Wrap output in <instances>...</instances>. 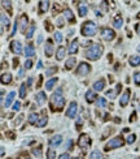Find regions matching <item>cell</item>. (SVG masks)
I'll return each mask as SVG.
<instances>
[{
  "mask_svg": "<svg viewBox=\"0 0 140 159\" xmlns=\"http://www.w3.org/2000/svg\"><path fill=\"white\" fill-rule=\"evenodd\" d=\"M30 144H33V140H26L23 142V145H30Z\"/></svg>",
  "mask_w": 140,
  "mask_h": 159,
  "instance_id": "cell-53",
  "label": "cell"
},
{
  "mask_svg": "<svg viewBox=\"0 0 140 159\" xmlns=\"http://www.w3.org/2000/svg\"><path fill=\"white\" fill-rule=\"evenodd\" d=\"M135 140H136V136H135V134H130V136L127 137V144H130V145L134 144Z\"/></svg>",
  "mask_w": 140,
  "mask_h": 159,
  "instance_id": "cell-39",
  "label": "cell"
},
{
  "mask_svg": "<svg viewBox=\"0 0 140 159\" xmlns=\"http://www.w3.org/2000/svg\"><path fill=\"white\" fill-rule=\"evenodd\" d=\"M10 51L16 55H19L22 52V47H21V43H19L18 41H13L10 43Z\"/></svg>",
  "mask_w": 140,
  "mask_h": 159,
  "instance_id": "cell-9",
  "label": "cell"
},
{
  "mask_svg": "<svg viewBox=\"0 0 140 159\" xmlns=\"http://www.w3.org/2000/svg\"><path fill=\"white\" fill-rule=\"evenodd\" d=\"M136 30H138V33L140 34V25H138V26H136Z\"/></svg>",
  "mask_w": 140,
  "mask_h": 159,
  "instance_id": "cell-59",
  "label": "cell"
},
{
  "mask_svg": "<svg viewBox=\"0 0 140 159\" xmlns=\"http://www.w3.org/2000/svg\"><path fill=\"white\" fill-rule=\"evenodd\" d=\"M128 101H130V89H127L123 93L122 97H121V99H119V106L121 107H126L127 103H128Z\"/></svg>",
  "mask_w": 140,
  "mask_h": 159,
  "instance_id": "cell-10",
  "label": "cell"
},
{
  "mask_svg": "<svg viewBox=\"0 0 140 159\" xmlns=\"http://www.w3.org/2000/svg\"><path fill=\"white\" fill-rule=\"evenodd\" d=\"M65 106V98L62 97V90L57 89L49 99V107L52 111H61Z\"/></svg>",
  "mask_w": 140,
  "mask_h": 159,
  "instance_id": "cell-1",
  "label": "cell"
},
{
  "mask_svg": "<svg viewBox=\"0 0 140 159\" xmlns=\"http://www.w3.org/2000/svg\"><path fill=\"white\" fill-rule=\"evenodd\" d=\"M14 95H16L14 91H10V93L8 94V97H7V99H5V102H4V107H5V108H8V107L10 106V103H12V101H13Z\"/></svg>",
  "mask_w": 140,
  "mask_h": 159,
  "instance_id": "cell-23",
  "label": "cell"
},
{
  "mask_svg": "<svg viewBox=\"0 0 140 159\" xmlns=\"http://www.w3.org/2000/svg\"><path fill=\"white\" fill-rule=\"evenodd\" d=\"M54 39H56L57 43H61L62 42V34L61 33H56V34H54Z\"/></svg>",
  "mask_w": 140,
  "mask_h": 159,
  "instance_id": "cell-43",
  "label": "cell"
},
{
  "mask_svg": "<svg viewBox=\"0 0 140 159\" xmlns=\"http://www.w3.org/2000/svg\"><path fill=\"white\" fill-rule=\"evenodd\" d=\"M1 4H3V7L4 8H5V9H8V13H12V7H10V2H5V0H3V2H1Z\"/></svg>",
  "mask_w": 140,
  "mask_h": 159,
  "instance_id": "cell-35",
  "label": "cell"
},
{
  "mask_svg": "<svg viewBox=\"0 0 140 159\" xmlns=\"http://www.w3.org/2000/svg\"><path fill=\"white\" fill-rule=\"evenodd\" d=\"M18 76H19V77H22V76H23V69H19V73H18Z\"/></svg>",
  "mask_w": 140,
  "mask_h": 159,
  "instance_id": "cell-55",
  "label": "cell"
},
{
  "mask_svg": "<svg viewBox=\"0 0 140 159\" xmlns=\"http://www.w3.org/2000/svg\"><path fill=\"white\" fill-rule=\"evenodd\" d=\"M139 64H140V56L135 55V56H131V58H130V65H132V67H138Z\"/></svg>",
  "mask_w": 140,
  "mask_h": 159,
  "instance_id": "cell-28",
  "label": "cell"
},
{
  "mask_svg": "<svg viewBox=\"0 0 140 159\" xmlns=\"http://www.w3.org/2000/svg\"><path fill=\"white\" fill-rule=\"evenodd\" d=\"M42 41H43V38H42V37H39V38H38V43H40Z\"/></svg>",
  "mask_w": 140,
  "mask_h": 159,
  "instance_id": "cell-60",
  "label": "cell"
},
{
  "mask_svg": "<svg viewBox=\"0 0 140 159\" xmlns=\"http://www.w3.org/2000/svg\"><path fill=\"white\" fill-rule=\"evenodd\" d=\"M0 18H1V33H3L4 27H9V20L5 17V14L4 13L0 14Z\"/></svg>",
  "mask_w": 140,
  "mask_h": 159,
  "instance_id": "cell-24",
  "label": "cell"
},
{
  "mask_svg": "<svg viewBox=\"0 0 140 159\" xmlns=\"http://www.w3.org/2000/svg\"><path fill=\"white\" fill-rule=\"evenodd\" d=\"M101 158H103V155H101V153L99 150H95V151H92L89 154V159H101Z\"/></svg>",
  "mask_w": 140,
  "mask_h": 159,
  "instance_id": "cell-31",
  "label": "cell"
},
{
  "mask_svg": "<svg viewBox=\"0 0 140 159\" xmlns=\"http://www.w3.org/2000/svg\"><path fill=\"white\" fill-rule=\"evenodd\" d=\"M78 43H79V42H78V39H74V41L70 43V46H69V54L73 55V54L77 52V51H78Z\"/></svg>",
  "mask_w": 140,
  "mask_h": 159,
  "instance_id": "cell-18",
  "label": "cell"
},
{
  "mask_svg": "<svg viewBox=\"0 0 140 159\" xmlns=\"http://www.w3.org/2000/svg\"><path fill=\"white\" fill-rule=\"evenodd\" d=\"M95 99H97V97H96V93H95V91H92V90H88L87 93H86V101H87L88 103H92V102H95Z\"/></svg>",
  "mask_w": 140,
  "mask_h": 159,
  "instance_id": "cell-15",
  "label": "cell"
},
{
  "mask_svg": "<svg viewBox=\"0 0 140 159\" xmlns=\"http://www.w3.org/2000/svg\"><path fill=\"white\" fill-rule=\"evenodd\" d=\"M73 159H82V158H79V157H77V158H73Z\"/></svg>",
  "mask_w": 140,
  "mask_h": 159,
  "instance_id": "cell-61",
  "label": "cell"
},
{
  "mask_svg": "<svg viewBox=\"0 0 140 159\" xmlns=\"http://www.w3.org/2000/svg\"><path fill=\"white\" fill-rule=\"evenodd\" d=\"M12 81V76L9 73H4L1 76V83L3 85H8V83H10Z\"/></svg>",
  "mask_w": 140,
  "mask_h": 159,
  "instance_id": "cell-27",
  "label": "cell"
},
{
  "mask_svg": "<svg viewBox=\"0 0 140 159\" xmlns=\"http://www.w3.org/2000/svg\"><path fill=\"white\" fill-rule=\"evenodd\" d=\"M45 93H43V91H39V93L36 94V102H38V104L39 106H43L45 103Z\"/></svg>",
  "mask_w": 140,
  "mask_h": 159,
  "instance_id": "cell-16",
  "label": "cell"
},
{
  "mask_svg": "<svg viewBox=\"0 0 140 159\" xmlns=\"http://www.w3.org/2000/svg\"><path fill=\"white\" fill-rule=\"evenodd\" d=\"M134 81H135L136 85H140V72H136L134 74Z\"/></svg>",
  "mask_w": 140,
  "mask_h": 159,
  "instance_id": "cell-41",
  "label": "cell"
},
{
  "mask_svg": "<svg viewBox=\"0 0 140 159\" xmlns=\"http://www.w3.org/2000/svg\"><path fill=\"white\" fill-rule=\"evenodd\" d=\"M47 121H48V119H47V116H45V115H44V116H43L42 119H40V121H39L38 123V126H39V128H42V126H44L45 124H47Z\"/></svg>",
  "mask_w": 140,
  "mask_h": 159,
  "instance_id": "cell-37",
  "label": "cell"
},
{
  "mask_svg": "<svg viewBox=\"0 0 140 159\" xmlns=\"http://www.w3.org/2000/svg\"><path fill=\"white\" fill-rule=\"evenodd\" d=\"M42 81H43V76H39V81H38V89L40 87V85H42Z\"/></svg>",
  "mask_w": 140,
  "mask_h": 159,
  "instance_id": "cell-50",
  "label": "cell"
},
{
  "mask_svg": "<svg viewBox=\"0 0 140 159\" xmlns=\"http://www.w3.org/2000/svg\"><path fill=\"white\" fill-rule=\"evenodd\" d=\"M13 65H14V68H17V65H18V59H14V60H13Z\"/></svg>",
  "mask_w": 140,
  "mask_h": 159,
  "instance_id": "cell-52",
  "label": "cell"
},
{
  "mask_svg": "<svg viewBox=\"0 0 140 159\" xmlns=\"http://www.w3.org/2000/svg\"><path fill=\"white\" fill-rule=\"evenodd\" d=\"M89 72H91V65L87 64V63H80L79 67L75 70V73L78 76H87Z\"/></svg>",
  "mask_w": 140,
  "mask_h": 159,
  "instance_id": "cell-6",
  "label": "cell"
},
{
  "mask_svg": "<svg viewBox=\"0 0 140 159\" xmlns=\"http://www.w3.org/2000/svg\"><path fill=\"white\" fill-rule=\"evenodd\" d=\"M77 111H78V104L75 102H71V103H70V106H69V110L66 111V116L73 119L77 115Z\"/></svg>",
  "mask_w": 140,
  "mask_h": 159,
  "instance_id": "cell-8",
  "label": "cell"
},
{
  "mask_svg": "<svg viewBox=\"0 0 140 159\" xmlns=\"http://www.w3.org/2000/svg\"><path fill=\"white\" fill-rule=\"evenodd\" d=\"M92 141H91V137L88 136L87 133H82L79 136V140H78V145H79V148L83 150V151H86L89 146H91Z\"/></svg>",
  "mask_w": 140,
  "mask_h": 159,
  "instance_id": "cell-5",
  "label": "cell"
},
{
  "mask_svg": "<svg viewBox=\"0 0 140 159\" xmlns=\"http://www.w3.org/2000/svg\"><path fill=\"white\" fill-rule=\"evenodd\" d=\"M44 52H45V55H47L48 58L52 56V54H53V43H52V41H51V39H48V41H47Z\"/></svg>",
  "mask_w": 140,
  "mask_h": 159,
  "instance_id": "cell-14",
  "label": "cell"
},
{
  "mask_svg": "<svg viewBox=\"0 0 140 159\" xmlns=\"http://www.w3.org/2000/svg\"><path fill=\"white\" fill-rule=\"evenodd\" d=\"M96 106L97 107H105V106H106V99H105V98H97Z\"/></svg>",
  "mask_w": 140,
  "mask_h": 159,
  "instance_id": "cell-33",
  "label": "cell"
},
{
  "mask_svg": "<svg viewBox=\"0 0 140 159\" xmlns=\"http://www.w3.org/2000/svg\"><path fill=\"white\" fill-rule=\"evenodd\" d=\"M87 7L86 5H79V8H78V12H79V16L80 17H84L86 14H87Z\"/></svg>",
  "mask_w": 140,
  "mask_h": 159,
  "instance_id": "cell-32",
  "label": "cell"
},
{
  "mask_svg": "<svg viewBox=\"0 0 140 159\" xmlns=\"http://www.w3.org/2000/svg\"><path fill=\"white\" fill-rule=\"evenodd\" d=\"M45 30H47V31H52V30H53V26L51 25L49 22H45Z\"/></svg>",
  "mask_w": 140,
  "mask_h": 159,
  "instance_id": "cell-44",
  "label": "cell"
},
{
  "mask_svg": "<svg viewBox=\"0 0 140 159\" xmlns=\"http://www.w3.org/2000/svg\"><path fill=\"white\" fill-rule=\"evenodd\" d=\"M25 54H26V58H31L35 55V48L33 45H27L26 48H25Z\"/></svg>",
  "mask_w": 140,
  "mask_h": 159,
  "instance_id": "cell-20",
  "label": "cell"
},
{
  "mask_svg": "<svg viewBox=\"0 0 140 159\" xmlns=\"http://www.w3.org/2000/svg\"><path fill=\"white\" fill-rule=\"evenodd\" d=\"M65 54H66L65 47L60 46V47H58V50H57V52H56V59H57V60H62V59L65 58Z\"/></svg>",
  "mask_w": 140,
  "mask_h": 159,
  "instance_id": "cell-19",
  "label": "cell"
},
{
  "mask_svg": "<svg viewBox=\"0 0 140 159\" xmlns=\"http://www.w3.org/2000/svg\"><path fill=\"white\" fill-rule=\"evenodd\" d=\"M103 51H104V47L100 43H95V45L89 47V50L86 51V58L89 59V60H97L101 56Z\"/></svg>",
  "mask_w": 140,
  "mask_h": 159,
  "instance_id": "cell-2",
  "label": "cell"
},
{
  "mask_svg": "<svg viewBox=\"0 0 140 159\" xmlns=\"http://www.w3.org/2000/svg\"><path fill=\"white\" fill-rule=\"evenodd\" d=\"M101 37H103L105 41H113V39L115 38V33L112 29H109V27H104V29L101 30Z\"/></svg>",
  "mask_w": 140,
  "mask_h": 159,
  "instance_id": "cell-7",
  "label": "cell"
},
{
  "mask_svg": "<svg viewBox=\"0 0 140 159\" xmlns=\"http://www.w3.org/2000/svg\"><path fill=\"white\" fill-rule=\"evenodd\" d=\"M82 125V120H80V119H79V120H78L77 121V126H78V128H79V126Z\"/></svg>",
  "mask_w": 140,
  "mask_h": 159,
  "instance_id": "cell-54",
  "label": "cell"
},
{
  "mask_svg": "<svg viewBox=\"0 0 140 159\" xmlns=\"http://www.w3.org/2000/svg\"><path fill=\"white\" fill-rule=\"evenodd\" d=\"M96 31H97V26H96V23L92 21L84 22L80 29V33H82V35H84V37H93V35L96 34Z\"/></svg>",
  "mask_w": 140,
  "mask_h": 159,
  "instance_id": "cell-3",
  "label": "cell"
},
{
  "mask_svg": "<svg viewBox=\"0 0 140 159\" xmlns=\"http://www.w3.org/2000/svg\"><path fill=\"white\" fill-rule=\"evenodd\" d=\"M31 65H33L31 60H26V63H25V68H26V69H30V68H31Z\"/></svg>",
  "mask_w": 140,
  "mask_h": 159,
  "instance_id": "cell-45",
  "label": "cell"
},
{
  "mask_svg": "<svg viewBox=\"0 0 140 159\" xmlns=\"http://www.w3.org/2000/svg\"><path fill=\"white\" fill-rule=\"evenodd\" d=\"M17 26H19V25L17 23V21H16V23H14V27H13V31H12V37H13V35H14V33H16V31H17Z\"/></svg>",
  "mask_w": 140,
  "mask_h": 159,
  "instance_id": "cell-49",
  "label": "cell"
},
{
  "mask_svg": "<svg viewBox=\"0 0 140 159\" xmlns=\"http://www.w3.org/2000/svg\"><path fill=\"white\" fill-rule=\"evenodd\" d=\"M42 65H43V63L39 60V61H38V68H42Z\"/></svg>",
  "mask_w": 140,
  "mask_h": 159,
  "instance_id": "cell-57",
  "label": "cell"
},
{
  "mask_svg": "<svg viewBox=\"0 0 140 159\" xmlns=\"http://www.w3.org/2000/svg\"><path fill=\"white\" fill-rule=\"evenodd\" d=\"M48 8H49V3L48 2H39V12L40 13H44V12L48 11Z\"/></svg>",
  "mask_w": 140,
  "mask_h": 159,
  "instance_id": "cell-22",
  "label": "cell"
},
{
  "mask_svg": "<svg viewBox=\"0 0 140 159\" xmlns=\"http://www.w3.org/2000/svg\"><path fill=\"white\" fill-rule=\"evenodd\" d=\"M27 23H29V18H27V16L26 14H22L21 18H19V30H21L22 33L26 30Z\"/></svg>",
  "mask_w": 140,
  "mask_h": 159,
  "instance_id": "cell-11",
  "label": "cell"
},
{
  "mask_svg": "<svg viewBox=\"0 0 140 159\" xmlns=\"http://www.w3.org/2000/svg\"><path fill=\"white\" fill-rule=\"evenodd\" d=\"M138 51H139V52H140V46H139V47H138Z\"/></svg>",
  "mask_w": 140,
  "mask_h": 159,
  "instance_id": "cell-62",
  "label": "cell"
},
{
  "mask_svg": "<svg viewBox=\"0 0 140 159\" xmlns=\"http://www.w3.org/2000/svg\"><path fill=\"white\" fill-rule=\"evenodd\" d=\"M61 142H62V137L60 134H56V136H53L51 138L48 144H49V146H58V145H61Z\"/></svg>",
  "mask_w": 140,
  "mask_h": 159,
  "instance_id": "cell-13",
  "label": "cell"
},
{
  "mask_svg": "<svg viewBox=\"0 0 140 159\" xmlns=\"http://www.w3.org/2000/svg\"><path fill=\"white\" fill-rule=\"evenodd\" d=\"M57 81H58V78H56V77H54V78H51V80H48V82L45 83V87H47V89H48V90L53 89V86L57 83Z\"/></svg>",
  "mask_w": 140,
  "mask_h": 159,
  "instance_id": "cell-29",
  "label": "cell"
},
{
  "mask_svg": "<svg viewBox=\"0 0 140 159\" xmlns=\"http://www.w3.org/2000/svg\"><path fill=\"white\" fill-rule=\"evenodd\" d=\"M105 87V81L104 80H99V81H96L95 83H93V89H95L96 91H101Z\"/></svg>",
  "mask_w": 140,
  "mask_h": 159,
  "instance_id": "cell-21",
  "label": "cell"
},
{
  "mask_svg": "<svg viewBox=\"0 0 140 159\" xmlns=\"http://www.w3.org/2000/svg\"><path fill=\"white\" fill-rule=\"evenodd\" d=\"M113 23H114V26L117 27V29H121V26H122V23H123V20L122 17L118 14V16H115L114 20H113Z\"/></svg>",
  "mask_w": 140,
  "mask_h": 159,
  "instance_id": "cell-25",
  "label": "cell"
},
{
  "mask_svg": "<svg viewBox=\"0 0 140 159\" xmlns=\"http://www.w3.org/2000/svg\"><path fill=\"white\" fill-rule=\"evenodd\" d=\"M123 145H124L123 138L121 136H118V137H115V138H113V140L109 141L108 144L104 146V150L105 151H109V150H113V149H117V148H122Z\"/></svg>",
  "mask_w": 140,
  "mask_h": 159,
  "instance_id": "cell-4",
  "label": "cell"
},
{
  "mask_svg": "<svg viewBox=\"0 0 140 159\" xmlns=\"http://www.w3.org/2000/svg\"><path fill=\"white\" fill-rule=\"evenodd\" d=\"M4 154H5V149L1 146V157H4Z\"/></svg>",
  "mask_w": 140,
  "mask_h": 159,
  "instance_id": "cell-56",
  "label": "cell"
},
{
  "mask_svg": "<svg viewBox=\"0 0 140 159\" xmlns=\"http://www.w3.org/2000/svg\"><path fill=\"white\" fill-rule=\"evenodd\" d=\"M19 97L22 99L26 97V83H22L21 87H19Z\"/></svg>",
  "mask_w": 140,
  "mask_h": 159,
  "instance_id": "cell-34",
  "label": "cell"
},
{
  "mask_svg": "<svg viewBox=\"0 0 140 159\" xmlns=\"http://www.w3.org/2000/svg\"><path fill=\"white\" fill-rule=\"evenodd\" d=\"M75 63H77V59L75 58H69L68 60H66V63H65V68L68 69V70L73 69L74 65H75Z\"/></svg>",
  "mask_w": 140,
  "mask_h": 159,
  "instance_id": "cell-17",
  "label": "cell"
},
{
  "mask_svg": "<svg viewBox=\"0 0 140 159\" xmlns=\"http://www.w3.org/2000/svg\"><path fill=\"white\" fill-rule=\"evenodd\" d=\"M54 158H56V151L53 149H48V151H47V159H54Z\"/></svg>",
  "mask_w": 140,
  "mask_h": 159,
  "instance_id": "cell-36",
  "label": "cell"
},
{
  "mask_svg": "<svg viewBox=\"0 0 140 159\" xmlns=\"http://www.w3.org/2000/svg\"><path fill=\"white\" fill-rule=\"evenodd\" d=\"M40 150H42V148H40V146H38L36 149L33 150V154H34L35 157H40V155H42V151H40Z\"/></svg>",
  "mask_w": 140,
  "mask_h": 159,
  "instance_id": "cell-40",
  "label": "cell"
},
{
  "mask_svg": "<svg viewBox=\"0 0 140 159\" xmlns=\"http://www.w3.org/2000/svg\"><path fill=\"white\" fill-rule=\"evenodd\" d=\"M34 31H35V25H31L30 26V29L29 31H27V35H26V38H33V34H34Z\"/></svg>",
  "mask_w": 140,
  "mask_h": 159,
  "instance_id": "cell-38",
  "label": "cell"
},
{
  "mask_svg": "<svg viewBox=\"0 0 140 159\" xmlns=\"http://www.w3.org/2000/svg\"><path fill=\"white\" fill-rule=\"evenodd\" d=\"M135 117H136V114L132 112V115L130 116V121H135Z\"/></svg>",
  "mask_w": 140,
  "mask_h": 159,
  "instance_id": "cell-51",
  "label": "cell"
},
{
  "mask_svg": "<svg viewBox=\"0 0 140 159\" xmlns=\"http://www.w3.org/2000/svg\"><path fill=\"white\" fill-rule=\"evenodd\" d=\"M71 146H73V141L69 140L68 142H66V149H71Z\"/></svg>",
  "mask_w": 140,
  "mask_h": 159,
  "instance_id": "cell-48",
  "label": "cell"
},
{
  "mask_svg": "<svg viewBox=\"0 0 140 159\" xmlns=\"http://www.w3.org/2000/svg\"><path fill=\"white\" fill-rule=\"evenodd\" d=\"M19 107H21V103H19V102H16L14 104H13V110H14V111H18Z\"/></svg>",
  "mask_w": 140,
  "mask_h": 159,
  "instance_id": "cell-46",
  "label": "cell"
},
{
  "mask_svg": "<svg viewBox=\"0 0 140 159\" xmlns=\"http://www.w3.org/2000/svg\"><path fill=\"white\" fill-rule=\"evenodd\" d=\"M122 89V85L121 83H117V86H115V89L114 90H108L106 91V97H109L110 99H113V98H115V95L119 93V90Z\"/></svg>",
  "mask_w": 140,
  "mask_h": 159,
  "instance_id": "cell-12",
  "label": "cell"
},
{
  "mask_svg": "<svg viewBox=\"0 0 140 159\" xmlns=\"http://www.w3.org/2000/svg\"><path fill=\"white\" fill-rule=\"evenodd\" d=\"M31 82H33V78H29V81H27V86H30Z\"/></svg>",
  "mask_w": 140,
  "mask_h": 159,
  "instance_id": "cell-58",
  "label": "cell"
},
{
  "mask_svg": "<svg viewBox=\"0 0 140 159\" xmlns=\"http://www.w3.org/2000/svg\"><path fill=\"white\" fill-rule=\"evenodd\" d=\"M64 14H65V17L69 20V22H74L75 20H74V16H73V12L69 9V8H66V9L64 11Z\"/></svg>",
  "mask_w": 140,
  "mask_h": 159,
  "instance_id": "cell-26",
  "label": "cell"
},
{
  "mask_svg": "<svg viewBox=\"0 0 140 159\" xmlns=\"http://www.w3.org/2000/svg\"><path fill=\"white\" fill-rule=\"evenodd\" d=\"M39 119V116H38V114H30V116H29V123L30 124H38L36 123V120Z\"/></svg>",
  "mask_w": 140,
  "mask_h": 159,
  "instance_id": "cell-30",
  "label": "cell"
},
{
  "mask_svg": "<svg viewBox=\"0 0 140 159\" xmlns=\"http://www.w3.org/2000/svg\"><path fill=\"white\" fill-rule=\"evenodd\" d=\"M56 72H57V68H56V67H52L51 69L47 70L45 74H47V76H52V74H53V73H56Z\"/></svg>",
  "mask_w": 140,
  "mask_h": 159,
  "instance_id": "cell-42",
  "label": "cell"
},
{
  "mask_svg": "<svg viewBox=\"0 0 140 159\" xmlns=\"http://www.w3.org/2000/svg\"><path fill=\"white\" fill-rule=\"evenodd\" d=\"M58 159H70V157H69V154H62V155H60L58 157Z\"/></svg>",
  "mask_w": 140,
  "mask_h": 159,
  "instance_id": "cell-47",
  "label": "cell"
}]
</instances>
